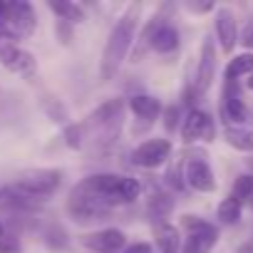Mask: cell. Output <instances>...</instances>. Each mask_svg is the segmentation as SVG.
Segmentation results:
<instances>
[{
  "instance_id": "6da1fadb",
  "label": "cell",
  "mask_w": 253,
  "mask_h": 253,
  "mask_svg": "<svg viewBox=\"0 0 253 253\" xmlns=\"http://www.w3.org/2000/svg\"><path fill=\"white\" fill-rule=\"evenodd\" d=\"M139 15H142V3H129L122 10V15L117 18V23L112 25L109 38H107L104 50H102V62H99L102 82L114 80L119 67L124 65L126 55L132 50V40L137 35V28H139Z\"/></svg>"
},
{
  "instance_id": "7a4b0ae2",
  "label": "cell",
  "mask_w": 253,
  "mask_h": 253,
  "mask_svg": "<svg viewBox=\"0 0 253 253\" xmlns=\"http://www.w3.org/2000/svg\"><path fill=\"white\" fill-rule=\"evenodd\" d=\"M75 194L97 199L107 206H117V204H132L137 201V196L142 194V184L134 176H124V174H92L87 179H82L75 189Z\"/></svg>"
},
{
  "instance_id": "3957f363",
  "label": "cell",
  "mask_w": 253,
  "mask_h": 253,
  "mask_svg": "<svg viewBox=\"0 0 253 253\" xmlns=\"http://www.w3.org/2000/svg\"><path fill=\"white\" fill-rule=\"evenodd\" d=\"M124 109L126 102L122 97H114L104 104H99L84 122V139H92L97 144H112L114 139H119V132L124 126Z\"/></svg>"
},
{
  "instance_id": "277c9868",
  "label": "cell",
  "mask_w": 253,
  "mask_h": 253,
  "mask_svg": "<svg viewBox=\"0 0 253 253\" xmlns=\"http://www.w3.org/2000/svg\"><path fill=\"white\" fill-rule=\"evenodd\" d=\"M62 184V171L60 169H28L23 174H18L15 179V189L20 196L28 199H47L52 196Z\"/></svg>"
},
{
  "instance_id": "5b68a950",
  "label": "cell",
  "mask_w": 253,
  "mask_h": 253,
  "mask_svg": "<svg viewBox=\"0 0 253 253\" xmlns=\"http://www.w3.org/2000/svg\"><path fill=\"white\" fill-rule=\"evenodd\" d=\"M181 226L186 228V241L181 243V253H211L218 241V228L199 216H184Z\"/></svg>"
},
{
  "instance_id": "8992f818",
  "label": "cell",
  "mask_w": 253,
  "mask_h": 253,
  "mask_svg": "<svg viewBox=\"0 0 253 253\" xmlns=\"http://www.w3.org/2000/svg\"><path fill=\"white\" fill-rule=\"evenodd\" d=\"M0 65L23 80H33L38 75V60L33 57V52H28L25 47H20L15 42L0 45Z\"/></svg>"
},
{
  "instance_id": "52a82bcc",
  "label": "cell",
  "mask_w": 253,
  "mask_h": 253,
  "mask_svg": "<svg viewBox=\"0 0 253 253\" xmlns=\"http://www.w3.org/2000/svg\"><path fill=\"white\" fill-rule=\"evenodd\" d=\"M67 213H70V218L77 221V223H94V221L109 218L112 206H107V204H102V201H97V199H89V196H82V194L70 191Z\"/></svg>"
},
{
  "instance_id": "ba28073f",
  "label": "cell",
  "mask_w": 253,
  "mask_h": 253,
  "mask_svg": "<svg viewBox=\"0 0 253 253\" xmlns=\"http://www.w3.org/2000/svg\"><path fill=\"white\" fill-rule=\"evenodd\" d=\"M216 137V126L209 112L204 109H189V114L181 119V139L184 144H194V142H213Z\"/></svg>"
},
{
  "instance_id": "9c48e42d",
  "label": "cell",
  "mask_w": 253,
  "mask_h": 253,
  "mask_svg": "<svg viewBox=\"0 0 253 253\" xmlns=\"http://www.w3.org/2000/svg\"><path fill=\"white\" fill-rule=\"evenodd\" d=\"M169 154H171V142L164 137H154V139L142 142L132 152V164L139 169H157L169 159Z\"/></svg>"
},
{
  "instance_id": "30bf717a",
  "label": "cell",
  "mask_w": 253,
  "mask_h": 253,
  "mask_svg": "<svg viewBox=\"0 0 253 253\" xmlns=\"http://www.w3.org/2000/svg\"><path fill=\"white\" fill-rule=\"evenodd\" d=\"M80 243L92 253H122L126 248V233L122 228H99L80 236Z\"/></svg>"
},
{
  "instance_id": "8fae6325",
  "label": "cell",
  "mask_w": 253,
  "mask_h": 253,
  "mask_svg": "<svg viewBox=\"0 0 253 253\" xmlns=\"http://www.w3.org/2000/svg\"><path fill=\"white\" fill-rule=\"evenodd\" d=\"M184 184H189L199 194H213L216 191V176L213 169L204 157H191L184 162Z\"/></svg>"
},
{
  "instance_id": "7c38bea8",
  "label": "cell",
  "mask_w": 253,
  "mask_h": 253,
  "mask_svg": "<svg viewBox=\"0 0 253 253\" xmlns=\"http://www.w3.org/2000/svg\"><path fill=\"white\" fill-rule=\"evenodd\" d=\"M213 77H216V47H213L211 38H206L204 45H201V57H199L196 77H194V87H191L194 97L206 94L211 82H213Z\"/></svg>"
},
{
  "instance_id": "4fadbf2b",
  "label": "cell",
  "mask_w": 253,
  "mask_h": 253,
  "mask_svg": "<svg viewBox=\"0 0 253 253\" xmlns=\"http://www.w3.org/2000/svg\"><path fill=\"white\" fill-rule=\"evenodd\" d=\"M5 23L10 25V30L15 33V38H30L38 28V18L30 3L25 0H15V3H8L5 10Z\"/></svg>"
},
{
  "instance_id": "5bb4252c",
  "label": "cell",
  "mask_w": 253,
  "mask_h": 253,
  "mask_svg": "<svg viewBox=\"0 0 253 253\" xmlns=\"http://www.w3.org/2000/svg\"><path fill=\"white\" fill-rule=\"evenodd\" d=\"M221 117L226 122V126H241L248 122V109L241 99L238 84L236 82H226L223 87V97H221Z\"/></svg>"
},
{
  "instance_id": "9a60e30c",
  "label": "cell",
  "mask_w": 253,
  "mask_h": 253,
  "mask_svg": "<svg viewBox=\"0 0 253 253\" xmlns=\"http://www.w3.org/2000/svg\"><path fill=\"white\" fill-rule=\"evenodd\" d=\"M213 28H216V38H218V45L223 52H233L236 42H238V28H236V18L228 8H218L216 10V20H213Z\"/></svg>"
},
{
  "instance_id": "2e32d148",
  "label": "cell",
  "mask_w": 253,
  "mask_h": 253,
  "mask_svg": "<svg viewBox=\"0 0 253 253\" xmlns=\"http://www.w3.org/2000/svg\"><path fill=\"white\" fill-rule=\"evenodd\" d=\"M126 107H129V112L139 119H144L147 124H152L159 114H162V102L152 94H134L129 97V102H126Z\"/></svg>"
},
{
  "instance_id": "e0dca14e",
  "label": "cell",
  "mask_w": 253,
  "mask_h": 253,
  "mask_svg": "<svg viewBox=\"0 0 253 253\" xmlns=\"http://www.w3.org/2000/svg\"><path fill=\"white\" fill-rule=\"evenodd\" d=\"M154 238H157V248L162 253H181V231L174 223H169V221L157 223Z\"/></svg>"
},
{
  "instance_id": "ac0fdd59",
  "label": "cell",
  "mask_w": 253,
  "mask_h": 253,
  "mask_svg": "<svg viewBox=\"0 0 253 253\" xmlns=\"http://www.w3.org/2000/svg\"><path fill=\"white\" fill-rule=\"evenodd\" d=\"M179 42H181L179 30H176L171 23H162V25L157 28L154 38H152V50L159 52V55H171V52L179 47Z\"/></svg>"
},
{
  "instance_id": "d6986e66",
  "label": "cell",
  "mask_w": 253,
  "mask_h": 253,
  "mask_svg": "<svg viewBox=\"0 0 253 253\" xmlns=\"http://www.w3.org/2000/svg\"><path fill=\"white\" fill-rule=\"evenodd\" d=\"M47 8L57 15V20H65L70 25L84 23V10L82 5L72 3V0H47Z\"/></svg>"
},
{
  "instance_id": "ffe728a7",
  "label": "cell",
  "mask_w": 253,
  "mask_h": 253,
  "mask_svg": "<svg viewBox=\"0 0 253 253\" xmlns=\"http://www.w3.org/2000/svg\"><path fill=\"white\" fill-rule=\"evenodd\" d=\"M223 139L228 147H233L238 152H253V132L243 129V126H226Z\"/></svg>"
},
{
  "instance_id": "44dd1931",
  "label": "cell",
  "mask_w": 253,
  "mask_h": 253,
  "mask_svg": "<svg viewBox=\"0 0 253 253\" xmlns=\"http://www.w3.org/2000/svg\"><path fill=\"white\" fill-rule=\"evenodd\" d=\"M246 75H253V52L236 55L226 65V82H236L238 77H246Z\"/></svg>"
},
{
  "instance_id": "7402d4cb",
  "label": "cell",
  "mask_w": 253,
  "mask_h": 253,
  "mask_svg": "<svg viewBox=\"0 0 253 253\" xmlns=\"http://www.w3.org/2000/svg\"><path fill=\"white\" fill-rule=\"evenodd\" d=\"M171 209H174V201H171L169 194L154 191V194L149 196V213H152L154 218H159V223H164V218L171 213Z\"/></svg>"
},
{
  "instance_id": "603a6c76",
  "label": "cell",
  "mask_w": 253,
  "mask_h": 253,
  "mask_svg": "<svg viewBox=\"0 0 253 253\" xmlns=\"http://www.w3.org/2000/svg\"><path fill=\"white\" fill-rule=\"evenodd\" d=\"M216 218L221 221V223H226V226H233V223H238V218H241V204L236 201V199H223L221 204H218V209H216Z\"/></svg>"
},
{
  "instance_id": "cb8c5ba5",
  "label": "cell",
  "mask_w": 253,
  "mask_h": 253,
  "mask_svg": "<svg viewBox=\"0 0 253 253\" xmlns=\"http://www.w3.org/2000/svg\"><path fill=\"white\" fill-rule=\"evenodd\" d=\"M231 199H236L241 206H243V201L253 199V174H241V176H236L233 189H231Z\"/></svg>"
},
{
  "instance_id": "d4e9b609",
  "label": "cell",
  "mask_w": 253,
  "mask_h": 253,
  "mask_svg": "<svg viewBox=\"0 0 253 253\" xmlns=\"http://www.w3.org/2000/svg\"><path fill=\"white\" fill-rule=\"evenodd\" d=\"M62 137H65V144L70 149H82L84 147V126L82 122H67L65 124V129H62Z\"/></svg>"
},
{
  "instance_id": "484cf974",
  "label": "cell",
  "mask_w": 253,
  "mask_h": 253,
  "mask_svg": "<svg viewBox=\"0 0 253 253\" xmlns=\"http://www.w3.org/2000/svg\"><path fill=\"white\" fill-rule=\"evenodd\" d=\"M42 107H45V112H47V117L52 119V122H60V124H67V109H65V104L60 102V99H52V97H45L42 99Z\"/></svg>"
},
{
  "instance_id": "4316f807",
  "label": "cell",
  "mask_w": 253,
  "mask_h": 253,
  "mask_svg": "<svg viewBox=\"0 0 253 253\" xmlns=\"http://www.w3.org/2000/svg\"><path fill=\"white\" fill-rule=\"evenodd\" d=\"M181 122V109L174 104V107H167L164 109V126H167V132H176V126Z\"/></svg>"
},
{
  "instance_id": "83f0119b",
  "label": "cell",
  "mask_w": 253,
  "mask_h": 253,
  "mask_svg": "<svg viewBox=\"0 0 253 253\" xmlns=\"http://www.w3.org/2000/svg\"><path fill=\"white\" fill-rule=\"evenodd\" d=\"M55 33L62 38V45H70V40H72V25H70V23H65V20H57V28H55Z\"/></svg>"
},
{
  "instance_id": "f1b7e54d",
  "label": "cell",
  "mask_w": 253,
  "mask_h": 253,
  "mask_svg": "<svg viewBox=\"0 0 253 253\" xmlns=\"http://www.w3.org/2000/svg\"><path fill=\"white\" fill-rule=\"evenodd\" d=\"M0 253H20V243L8 236H0Z\"/></svg>"
},
{
  "instance_id": "f546056e",
  "label": "cell",
  "mask_w": 253,
  "mask_h": 253,
  "mask_svg": "<svg viewBox=\"0 0 253 253\" xmlns=\"http://www.w3.org/2000/svg\"><path fill=\"white\" fill-rule=\"evenodd\" d=\"M122 253H152V246H149V243H144V241H139V243L126 246Z\"/></svg>"
},
{
  "instance_id": "4dcf8cb0",
  "label": "cell",
  "mask_w": 253,
  "mask_h": 253,
  "mask_svg": "<svg viewBox=\"0 0 253 253\" xmlns=\"http://www.w3.org/2000/svg\"><path fill=\"white\" fill-rule=\"evenodd\" d=\"M243 47H248V50H253V25H248L246 30H243V35H241V40H238Z\"/></svg>"
},
{
  "instance_id": "1f68e13d",
  "label": "cell",
  "mask_w": 253,
  "mask_h": 253,
  "mask_svg": "<svg viewBox=\"0 0 253 253\" xmlns=\"http://www.w3.org/2000/svg\"><path fill=\"white\" fill-rule=\"evenodd\" d=\"M186 8H189L191 13H206V10L213 8V3H186Z\"/></svg>"
},
{
  "instance_id": "d6a6232c",
  "label": "cell",
  "mask_w": 253,
  "mask_h": 253,
  "mask_svg": "<svg viewBox=\"0 0 253 253\" xmlns=\"http://www.w3.org/2000/svg\"><path fill=\"white\" fill-rule=\"evenodd\" d=\"M236 253H253V233H251V238H248V241H246V243L236 251Z\"/></svg>"
},
{
  "instance_id": "836d02e7",
  "label": "cell",
  "mask_w": 253,
  "mask_h": 253,
  "mask_svg": "<svg viewBox=\"0 0 253 253\" xmlns=\"http://www.w3.org/2000/svg\"><path fill=\"white\" fill-rule=\"evenodd\" d=\"M0 236H5V226L3 223H0Z\"/></svg>"
},
{
  "instance_id": "e575fe53",
  "label": "cell",
  "mask_w": 253,
  "mask_h": 253,
  "mask_svg": "<svg viewBox=\"0 0 253 253\" xmlns=\"http://www.w3.org/2000/svg\"><path fill=\"white\" fill-rule=\"evenodd\" d=\"M248 87H251V89H253V75H251V80H248Z\"/></svg>"
},
{
  "instance_id": "d590c367",
  "label": "cell",
  "mask_w": 253,
  "mask_h": 253,
  "mask_svg": "<svg viewBox=\"0 0 253 253\" xmlns=\"http://www.w3.org/2000/svg\"><path fill=\"white\" fill-rule=\"evenodd\" d=\"M3 191H5V189H0V199H3Z\"/></svg>"
},
{
  "instance_id": "8d00e7d4",
  "label": "cell",
  "mask_w": 253,
  "mask_h": 253,
  "mask_svg": "<svg viewBox=\"0 0 253 253\" xmlns=\"http://www.w3.org/2000/svg\"><path fill=\"white\" fill-rule=\"evenodd\" d=\"M251 204H253V199H251Z\"/></svg>"
}]
</instances>
